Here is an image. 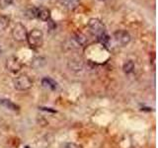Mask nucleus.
<instances>
[{"instance_id":"obj_3","label":"nucleus","mask_w":158,"mask_h":148,"mask_svg":"<svg viewBox=\"0 0 158 148\" xmlns=\"http://www.w3.org/2000/svg\"><path fill=\"white\" fill-rule=\"evenodd\" d=\"M13 85L16 90L19 91H26L29 90L30 88L33 86V82H32L31 78L26 74L19 75L16 77L13 81Z\"/></svg>"},{"instance_id":"obj_12","label":"nucleus","mask_w":158,"mask_h":148,"mask_svg":"<svg viewBox=\"0 0 158 148\" xmlns=\"http://www.w3.org/2000/svg\"><path fill=\"white\" fill-rule=\"evenodd\" d=\"M9 24H10V18L8 16L5 15L0 16V31L6 30L9 27Z\"/></svg>"},{"instance_id":"obj_17","label":"nucleus","mask_w":158,"mask_h":148,"mask_svg":"<svg viewBox=\"0 0 158 148\" xmlns=\"http://www.w3.org/2000/svg\"><path fill=\"white\" fill-rule=\"evenodd\" d=\"M13 0H0V8L2 9H5L8 6H10Z\"/></svg>"},{"instance_id":"obj_13","label":"nucleus","mask_w":158,"mask_h":148,"mask_svg":"<svg viewBox=\"0 0 158 148\" xmlns=\"http://www.w3.org/2000/svg\"><path fill=\"white\" fill-rule=\"evenodd\" d=\"M122 70L125 74H130L134 70V63L132 60H128L122 65Z\"/></svg>"},{"instance_id":"obj_16","label":"nucleus","mask_w":158,"mask_h":148,"mask_svg":"<svg viewBox=\"0 0 158 148\" xmlns=\"http://www.w3.org/2000/svg\"><path fill=\"white\" fill-rule=\"evenodd\" d=\"M25 16L28 19H35L37 18L38 16V8L36 7H31V8H28L25 12Z\"/></svg>"},{"instance_id":"obj_18","label":"nucleus","mask_w":158,"mask_h":148,"mask_svg":"<svg viewBox=\"0 0 158 148\" xmlns=\"http://www.w3.org/2000/svg\"><path fill=\"white\" fill-rule=\"evenodd\" d=\"M1 51H2V49H1V46H0V53H1Z\"/></svg>"},{"instance_id":"obj_2","label":"nucleus","mask_w":158,"mask_h":148,"mask_svg":"<svg viewBox=\"0 0 158 148\" xmlns=\"http://www.w3.org/2000/svg\"><path fill=\"white\" fill-rule=\"evenodd\" d=\"M88 28L91 34L96 36V38L107 33L105 24L98 18H91L88 21Z\"/></svg>"},{"instance_id":"obj_15","label":"nucleus","mask_w":158,"mask_h":148,"mask_svg":"<svg viewBox=\"0 0 158 148\" xmlns=\"http://www.w3.org/2000/svg\"><path fill=\"white\" fill-rule=\"evenodd\" d=\"M97 41L104 46H109V45L111 43V38H110V36L106 33V34H103L102 36H100V37H98Z\"/></svg>"},{"instance_id":"obj_11","label":"nucleus","mask_w":158,"mask_h":148,"mask_svg":"<svg viewBox=\"0 0 158 148\" xmlns=\"http://www.w3.org/2000/svg\"><path fill=\"white\" fill-rule=\"evenodd\" d=\"M0 105H2L3 107L7 108V109L12 110V111H19V106H17L16 104H14L12 101L8 99H1L0 100Z\"/></svg>"},{"instance_id":"obj_14","label":"nucleus","mask_w":158,"mask_h":148,"mask_svg":"<svg viewBox=\"0 0 158 148\" xmlns=\"http://www.w3.org/2000/svg\"><path fill=\"white\" fill-rule=\"evenodd\" d=\"M74 41H75V43H76L79 46H83L86 43V42H87V38L83 34L77 33L76 35L74 36Z\"/></svg>"},{"instance_id":"obj_1","label":"nucleus","mask_w":158,"mask_h":148,"mask_svg":"<svg viewBox=\"0 0 158 148\" xmlns=\"http://www.w3.org/2000/svg\"><path fill=\"white\" fill-rule=\"evenodd\" d=\"M27 41L29 46L33 49H39L43 43V34L41 30L33 29L27 35Z\"/></svg>"},{"instance_id":"obj_5","label":"nucleus","mask_w":158,"mask_h":148,"mask_svg":"<svg viewBox=\"0 0 158 148\" xmlns=\"http://www.w3.org/2000/svg\"><path fill=\"white\" fill-rule=\"evenodd\" d=\"M12 38H13L16 42H24L27 40V35L28 32L26 27L21 23H17L13 27L12 30Z\"/></svg>"},{"instance_id":"obj_4","label":"nucleus","mask_w":158,"mask_h":148,"mask_svg":"<svg viewBox=\"0 0 158 148\" xmlns=\"http://www.w3.org/2000/svg\"><path fill=\"white\" fill-rule=\"evenodd\" d=\"M5 67L8 71H10L12 73H18L19 71L22 69L23 62L19 57L12 55V57H9L6 59Z\"/></svg>"},{"instance_id":"obj_10","label":"nucleus","mask_w":158,"mask_h":148,"mask_svg":"<svg viewBox=\"0 0 158 148\" xmlns=\"http://www.w3.org/2000/svg\"><path fill=\"white\" fill-rule=\"evenodd\" d=\"M60 2L68 10H74L78 7L80 0H60Z\"/></svg>"},{"instance_id":"obj_6","label":"nucleus","mask_w":158,"mask_h":148,"mask_svg":"<svg viewBox=\"0 0 158 148\" xmlns=\"http://www.w3.org/2000/svg\"><path fill=\"white\" fill-rule=\"evenodd\" d=\"M114 38L117 41V43H120L121 46H126L129 45L132 37L129 34V32L125 30H118L114 33Z\"/></svg>"},{"instance_id":"obj_7","label":"nucleus","mask_w":158,"mask_h":148,"mask_svg":"<svg viewBox=\"0 0 158 148\" xmlns=\"http://www.w3.org/2000/svg\"><path fill=\"white\" fill-rule=\"evenodd\" d=\"M83 65H84V62H83L81 57H73L68 60V67L70 68V70L80 71L83 68Z\"/></svg>"},{"instance_id":"obj_8","label":"nucleus","mask_w":158,"mask_h":148,"mask_svg":"<svg viewBox=\"0 0 158 148\" xmlns=\"http://www.w3.org/2000/svg\"><path fill=\"white\" fill-rule=\"evenodd\" d=\"M37 18L43 22H47L50 20V10L47 8H38V16Z\"/></svg>"},{"instance_id":"obj_9","label":"nucleus","mask_w":158,"mask_h":148,"mask_svg":"<svg viewBox=\"0 0 158 148\" xmlns=\"http://www.w3.org/2000/svg\"><path fill=\"white\" fill-rule=\"evenodd\" d=\"M42 85L46 88V89H49L50 91H54L57 88V83L54 81L53 79H51L50 77H45L42 80Z\"/></svg>"}]
</instances>
